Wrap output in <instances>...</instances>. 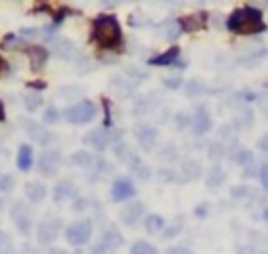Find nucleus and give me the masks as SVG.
<instances>
[{
	"label": "nucleus",
	"instance_id": "obj_1",
	"mask_svg": "<svg viewBox=\"0 0 268 254\" xmlns=\"http://www.w3.org/2000/svg\"><path fill=\"white\" fill-rule=\"evenodd\" d=\"M228 30L237 34H256L264 30L262 23V11L256 7H243L233 11V15L228 17Z\"/></svg>",
	"mask_w": 268,
	"mask_h": 254
},
{
	"label": "nucleus",
	"instance_id": "obj_2",
	"mask_svg": "<svg viewBox=\"0 0 268 254\" xmlns=\"http://www.w3.org/2000/svg\"><path fill=\"white\" fill-rule=\"evenodd\" d=\"M120 21L113 15H103L95 21V40L101 46H115L120 42Z\"/></svg>",
	"mask_w": 268,
	"mask_h": 254
},
{
	"label": "nucleus",
	"instance_id": "obj_3",
	"mask_svg": "<svg viewBox=\"0 0 268 254\" xmlns=\"http://www.w3.org/2000/svg\"><path fill=\"white\" fill-rule=\"evenodd\" d=\"M95 116H97V109L91 101H80V103L65 109V120L71 124H88L93 122Z\"/></svg>",
	"mask_w": 268,
	"mask_h": 254
},
{
	"label": "nucleus",
	"instance_id": "obj_4",
	"mask_svg": "<svg viewBox=\"0 0 268 254\" xmlns=\"http://www.w3.org/2000/svg\"><path fill=\"white\" fill-rule=\"evenodd\" d=\"M91 233H93V225L91 221H78V223H71L65 231L67 235V242L74 244V246H82L91 240Z\"/></svg>",
	"mask_w": 268,
	"mask_h": 254
},
{
	"label": "nucleus",
	"instance_id": "obj_5",
	"mask_svg": "<svg viewBox=\"0 0 268 254\" xmlns=\"http://www.w3.org/2000/svg\"><path fill=\"white\" fill-rule=\"evenodd\" d=\"M134 195V185L128 179H117L111 187V197L115 202H124V200H130Z\"/></svg>",
	"mask_w": 268,
	"mask_h": 254
},
{
	"label": "nucleus",
	"instance_id": "obj_6",
	"mask_svg": "<svg viewBox=\"0 0 268 254\" xmlns=\"http://www.w3.org/2000/svg\"><path fill=\"white\" fill-rule=\"evenodd\" d=\"M13 221L17 223V227H19L21 233H27L29 231V225H32V218H29V212L27 208L23 206V202H17V204L13 206Z\"/></svg>",
	"mask_w": 268,
	"mask_h": 254
},
{
	"label": "nucleus",
	"instance_id": "obj_7",
	"mask_svg": "<svg viewBox=\"0 0 268 254\" xmlns=\"http://www.w3.org/2000/svg\"><path fill=\"white\" fill-rule=\"evenodd\" d=\"M59 162H61V154H59V151L57 149H48V151H44L42 158H40V171L44 175H52L59 168Z\"/></svg>",
	"mask_w": 268,
	"mask_h": 254
},
{
	"label": "nucleus",
	"instance_id": "obj_8",
	"mask_svg": "<svg viewBox=\"0 0 268 254\" xmlns=\"http://www.w3.org/2000/svg\"><path fill=\"white\" fill-rule=\"evenodd\" d=\"M57 233H59V221H55V218H52V221H44L38 227V242L40 244H50L57 238Z\"/></svg>",
	"mask_w": 268,
	"mask_h": 254
},
{
	"label": "nucleus",
	"instance_id": "obj_9",
	"mask_svg": "<svg viewBox=\"0 0 268 254\" xmlns=\"http://www.w3.org/2000/svg\"><path fill=\"white\" fill-rule=\"evenodd\" d=\"M191 126H193V130L197 132V134L207 132L212 128V118H210V114L205 109H197V111L193 114V118H191Z\"/></svg>",
	"mask_w": 268,
	"mask_h": 254
},
{
	"label": "nucleus",
	"instance_id": "obj_10",
	"mask_svg": "<svg viewBox=\"0 0 268 254\" xmlns=\"http://www.w3.org/2000/svg\"><path fill=\"white\" fill-rule=\"evenodd\" d=\"M120 244H122V235L117 233V231H107L105 233V238L99 242V246L95 248V254H103V252H109V250H115V248H120Z\"/></svg>",
	"mask_w": 268,
	"mask_h": 254
},
{
	"label": "nucleus",
	"instance_id": "obj_11",
	"mask_svg": "<svg viewBox=\"0 0 268 254\" xmlns=\"http://www.w3.org/2000/svg\"><path fill=\"white\" fill-rule=\"evenodd\" d=\"M205 17H207V15H205L203 11H197V13H193V15L183 17V19H181V30H185V32H195V30L203 27Z\"/></svg>",
	"mask_w": 268,
	"mask_h": 254
},
{
	"label": "nucleus",
	"instance_id": "obj_12",
	"mask_svg": "<svg viewBox=\"0 0 268 254\" xmlns=\"http://www.w3.org/2000/svg\"><path fill=\"white\" fill-rule=\"evenodd\" d=\"M84 141H86L88 145L97 147V149H105L107 143H109V134H107V130H103V128H97V130H93V132H88Z\"/></svg>",
	"mask_w": 268,
	"mask_h": 254
},
{
	"label": "nucleus",
	"instance_id": "obj_13",
	"mask_svg": "<svg viewBox=\"0 0 268 254\" xmlns=\"http://www.w3.org/2000/svg\"><path fill=\"white\" fill-rule=\"evenodd\" d=\"M23 126H25V130H27L29 137H32L34 141H38V143H46V141H50V139H52V137H50V134H48L42 126H38V124L32 122V120H25V122H23Z\"/></svg>",
	"mask_w": 268,
	"mask_h": 254
},
{
	"label": "nucleus",
	"instance_id": "obj_14",
	"mask_svg": "<svg viewBox=\"0 0 268 254\" xmlns=\"http://www.w3.org/2000/svg\"><path fill=\"white\" fill-rule=\"evenodd\" d=\"M44 195H46V185L44 183L34 181V183H27L25 185V197L29 202H42Z\"/></svg>",
	"mask_w": 268,
	"mask_h": 254
},
{
	"label": "nucleus",
	"instance_id": "obj_15",
	"mask_svg": "<svg viewBox=\"0 0 268 254\" xmlns=\"http://www.w3.org/2000/svg\"><path fill=\"white\" fill-rule=\"evenodd\" d=\"M178 55H181V48H178V46H172V48L166 50L164 55H157V57L149 59V63H151V65H170V63H174V61L178 59Z\"/></svg>",
	"mask_w": 268,
	"mask_h": 254
},
{
	"label": "nucleus",
	"instance_id": "obj_16",
	"mask_svg": "<svg viewBox=\"0 0 268 254\" xmlns=\"http://www.w3.org/2000/svg\"><path fill=\"white\" fill-rule=\"evenodd\" d=\"M32 160H34L32 147L29 145H21L19 147V154H17V166H19V171H29V168H32Z\"/></svg>",
	"mask_w": 268,
	"mask_h": 254
},
{
	"label": "nucleus",
	"instance_id": "obj_17",
	"mask_svg": "<svg viewBox=\"0 0 268 254\" xmlns=\"http://www.w3.org/2000/svg\"><path fill=\"white\" fill-rule=\"evenodd\" d=\"M27 55L32 59V67H34V70H40V67L46 63V50L42 46H29L27 48Z\"/></svg>",
	"mask_w": 268,
	"mask_h": 254
},
{
	"label": "nucleus",
	"instance_id": "obj_18",
	"mask_svg": "<svg viewBox=\"0 0 268 254\" xmlns=\"http://www.w3.org/2000/svg\"><path fill=\"white\" fill-rule=\"evenodd\" d=\"M74 185H71L69 181H61L57 187H55V200L57 202H63V200H69L71 195H74Z\"/></svg>",
	"mask_w": 268,
	"mask_h": 254
},
{
	"label": "nucleus",
	"instance_id": "obj_19",
	"mask_svg": "<svg viewBox=\"0 0 268 254\" xmlns=\"http://www.w3.org/2000/svg\"><path fill=\"white\" fill-rule=\"evenodd\" d=\"M136 137H138V141L142 143V147L149 149V147L153 145L155 137H157V130H153V128H140V130L136 132Z\"/></svg>",
	"mask_w": 268,
	"mask_h": 254
},
{
	"label": "nucleus",
	"instance_id": "obj_20",
	"mask_svg": "<svg viewBox=\"0 0 268 254\" xmlns=\"http://www.w3.org/2000/svg\"><path fill=\"white\" fill-rule=\"evenodd\" d=\"M140 212H142V206H140V204L128 206L126 210L122 212V221H124V223H128V225H132V223H136V218L140 216Z\"/></svg>",
	"mask_w": 268,
	"mask_h": 254
},
{
	"label": "nucleus",
	"instance_id": "obj_21",
	"mask_svg": "<svg viewBox=\"0 0 268 254\" xmlns=\"http://www.w3.org/2000/svg\"><path fill=\"white\" fill-rule=\"evenodd\" d=\"M23 103H25V109L36 111V109H40V105H42V97L38 93H25Z\"/></svg>",
	"mask_w": 268,
	"mask_h": 254
},
{
	"label": "nucleus",
	"instance_id": "obj_22",
	"mask_svg": "<svg viewBox=\"0 0 268 254\" xmlns=\"http://www.w3.org/2000/svg\"><path fill=\"white\" fill-rule=\"evenodd\" d=\"M145 225H147V231H149V233H157V231H162V227H166L164 218L159 216V214H151V216H147Z\"/></svg>",
	"mask_w": 268,
	"mask_h": 254
},
{
	"label": "nucleus",
	"instance_id": "obj_23",
	"mask_svg": "<svg viewBox=\"0 0 268 254\" xmlns=\"http://www.w3.org/2000/svg\"><path fill=\"white\" fill-rule=\"evenodd\" d=\"M130 254H157V250L151 246V244H145V242H138L132 246Z\"/></svg>",
	"mask_w": 268,
	"mask_h": 254
},
{
	"label": "nucleus",
	"instance_id": "obj_24",
	"mask_svg": "<svg viewBox=\"0 0 268 254\" xmlns=\"http://www.w3.org/2000/svg\"><path fill=\"white\" fill-rule=\"evenodd\" d=\"M91 154H86V151H78V154L71 156V164H76V166H88L91 164Z\"/></svg>",
	"mask_w": 268,
	"mask_h": 254
},
{
	"label": "nucleus",
	"instance_id": "obj_25",
	"mask_svg": "<svg viewBox=\"0 0 268 254\" xmlns=\"http://www.w3.org/2000/svg\"><path fill=\"white\" fill-rule=\"evenodd\" d=\"M0 254H13V244L7 233L0 231Z\"/></svg>",
	"mask_w": 268,
	"mask_h": 254
},
{
	"label": "nucleus",
	"instance_id": "obj_26",
	"mask_svg": "<svg viewBox=\"0 0 268 254\" xmlns=\"http://www.w3.org/2000/svg\"><path fill=\"white\" fill-rule=\"evenodd\" d=\"M52 46H55V50H57V53H61V55H67L69 50H71V44H69V40H65V38L55 40V42H52Z\"/></svg>",
	"mask_w": 268,
	"mask_h": 254
},
{
	"label": "nucleus",
	"instance_id": "obj_27",
	"mask_svg": "<svg viewBox=\"0 0 268 254\" xmlns=\"http://www.w3.org/2000/svg\"><path fill=\"white\" fill-rule=\"evenodd\" d=\"M42 120H44L46 124H55V122L59 120V114H57V109H55V107H48V109L44 111V116H42Z\"/></svg>",
	"mask_w": 268,
	"mask_h": 254
},
{
	"label": "nucleus",
	"instance_id": "obj_28",
	"mask_svg": "<svg viewBox=\"0 0 268 254\" xmlns=\"http://www.w3.org/2000/svg\"><path fill=\"white\" fill-rule=\"evenodd\" d=\"M13 185H15V179L11 175H3V177H0V191L13 189Z\"/></svg>",
	"mask_w": 268,
	"mask_h": 254
},
{
	"label": "nucleus",
	"instance_id": "obj_29",
	"mask_svg": "<svg viewBox=\"0 0 268 254\" xmlns=\"http://www.w3.org/2000/svg\"><path fill=\"white\" fill-rule=\"evenodd\" d=\"M262 183H264V189H268V164L262 166Z\"/></svg>",
	"mask_w": 268,
	"mask_h": 254
},
{
	"label": "nucleus",
	"instance_id": "obj_30",
	"mask_svg": "<svg viewBox=\"0 0 268 254\" xmlns=\"http://www.w3.org/2000/svg\"><path fill=\"white\" fill-rule=\"evenodd\" d=\"M260 149L268 151V134H262V137H260Z\"/></svg>",
	"mask_w": 268,
	"mask_h": 254
},
{
	"label": "nucleus",
	"instance_id": "obj_31",
	"mask_svg": "<svg viewBox=\"0 0 268 254\" xmlns=\"http://www.w3.org/2000/svg\"><path fill=\"white\" fill-rule=\"evenodd\" d=\"M168 254H189V252H187V250H183V248H172Z\"/></svg>",
	"mask_w": 268,
	"mask_h": 254
},
{
	"label": "nucleus",
	"instance_id": "obj_32",
	"mask_svg": "<svg viewBox=\"0 0 268 254\" xmlns=\"http://www.w3.org/2000/svg\"><path fill=\"white\" fill-rule=\"evenodd\" d=\"M0 120H5V105H3V101H0Z\"/></svg>",
	"mask_w": 268,
	"mask_h": 254
},
{
	"label": "nucleus",
	"instance_id": "obj_33",
	"mask_svg": "<svg viewBox=\"0 0 268 254\" xmlns=\"http://www.w3.org/2000/svg\"><path fill=\"white\" fill-rule=\"evenodd\" d=\"M0 70H5V61L3 59H0Z\"/></svg>",
	"mask_w": 268,
	"mask_h": 254
},
{
	"label": "nucleus",
	"instance_id": "obj_34",
	"mask_svg": "<svg viewBox=\"0 0 268 254\" xmlns=\"http://www.w3.org/2000/svg\"><path fill=\"white\" fill-rule=\"evenodd\" d=\"M264 218H266V221H268V208L264 210Z\"/></svg>",
	"mask_w": 268,
	"mask_h": 254
}]
</instances>
